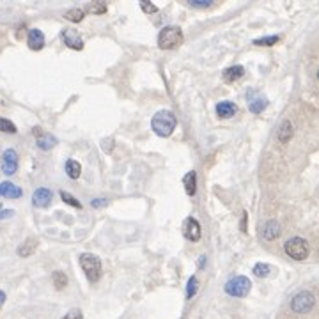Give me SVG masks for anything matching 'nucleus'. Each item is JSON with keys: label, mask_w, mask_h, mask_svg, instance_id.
Masks as SVG:
<instances>
[{"label": "nucleus", "mask_w": 319, "mask_h": 319, "mask_svg": "<svg viewBox=\"0 0 319 319\" xmlns=\"http://www.w3.org/2000/svg\"><path fill=\"white\" fill-rule=\"evenodd\" d=\"M62 319H84V314H82L80 308H73V310H69Z\"/></svg>", "instance_id": "2f4dec72"}, {"label": "nucleus", "mask_w": 319, "mask_h": 319, "mask_svg": "<svg viewBox=\"0 0 319 319\" xmlns=\"http://www.w3.org/2000/svg\"><path fill=\"white\" fill-rule=\"evenodd\" d=\"M27 44H29L30 50L39 51L44 48V34L39 29H30L29 36H27Z\"/></svg>", "instance_id": "f8f14e48"}, {"label": "nucleus", "mask_w": 319, "mask_h": 319, "mask_svg": "<svg viewBox=\"0 0 319 319\" xmlns=\"http://www.w3.org/2000/svg\"><path fill=\"white\" fill-rule=\"evenodd\" d=\"M284 252L291 259H294V261H305L308 257V254H310V248H308L307 239L296 236V238L287 239L286 243H284Z\"/></svg>", "instance_id": "39448f33"}, {"label": "nucleus", "mask_w": 319, "mask_h": 319, "mask_svg": "<svg viewBox=\"0 0 319 319\" xmlns=\"http://www.w3.org/2000/svg\"><path fill=\"white\" fill-rule=\"evenodd\" d=\"M87 9L92 13V15H105L109 8H107L105 2H92V4H89Z\"/></svg>", "instance_id": "c85d7f7f"}, {"label": "nucleus", "mask_w": 319, "mask_h": 319, "mask_svg": "<svg viewBox=\"0 0 319 319\" xmlns=\"http://www.w3.org/2000/svg\"><path fill=\"white\" fill-rule=\"evenodd\" d=\"M140 9L145 13V15H151V13H158V8H156L154 4H149V2H145V0H142V2H140Z\"/></svg>", "instance_id": "7c9ffc66"}, {"label": "nucleus", "mask_w": 319, "mask_h": 319, "mask_svg": "<svg viewBox=\"0 0 319 319\" xmlns=\"http://www.w3.org/2000/svg\"><path fill=\"white\" fill-rule=\"evenodd\" d=\"M51 197H54L51 190L37 188L36 192L32 193V204L36 207H48V206H50V202H51Z\"/></svg>", "instance_id": "9b49d317"}, {"label": "nucleus", "mask_w": 319, "mask_h": 319, "mask_svg": "<svg viewBox=\"0 0 319 319\" xmlns=\"http://www.w3.org/2000/svg\"><path fill=\"white\" fill-rule=\"evenodd\" d=\"M51 280H54V286H55V289H57V291H62L66 286H68V277H66L64 272H54Z\"/></svg>", "instance_id": "5701e85b"}, {"label": "nucleus", "mask_w": 319, "mask_h": 319, "mask_svg": "<svg viewBox=\"0 0 319 319\" xmlns=\"http://www.w3.org/2000/svg\"><path fill=\"white\" fill-rule=\"evenodd\" d=\"M236 112H238V107L232 101H220L217 105V114L222 119H231V117L236 116Z\"/></svg>", "instance_id": "f3484780"}, {"label": "nucleus", "mask_w": 319, "mask_h": 319, "mask_svg": "<svg viewBox=\"0 0 319 319\" xmlns=\"http://www.w3.org/2000/svg\"><path fill=\"white\" fill-rule=\"evenodd\" d=\"M252 272H254V275L259 277V279H266V277H270V273H272V266H270L268 262H257Z\"/></svg>", "instance_id": "b1692460"}, {"label": "nucleus", "mask_w": 319, "mask_h": 319, "mask_svg": "<svg viewBox=\"0 0 319 319\" xmlns=\"http://www.w3.org/2000/svg\"><path fill=\"white\" fill-rule=\"evenodd\" d=\"M247 220H248V213H247V211H243V215H241V224H239V229H241V232H245V234H247Z\"/></svg>", "instance_id": "473e14b6"}, {"label": "nucleus", "mask_w": 319, "mask_h": 319, "mask_svg": "<svg viewBox=\"0 0 319 319\" xmlns=\"http://www.w3.org/2000/svg\"><path fill=\"white\" fill-rule=\"evenodd\" d=\"M23 195V190L20 186H16L11 181L0 183V197H6V199H20Z\"/></svg>", "instance_id": "4468645a"}, {"label": "nucleus", "mask_w": 319, "mask_h": 319, "mask_svg": "<svg viewBox=\"0 0 319 319\" xmlns=\"http://www.w3.org/2000/svg\"><path fill=\"white\" fill-rule=\"evenodd\" d=\"M294 135V126L293 123H291L289 119L282 121V124H280L279 131H277V140L280 142V144H287V142L293 138Z\"/></svg>", "instance_id": "2eb2a0df"}, {"label": "nucleus", "mask_w": 319, "mask_h": 319, "mask_svg": "<svg viewBox=\"0 0 319 319\" xmlns=\"http://www.w3.org/2000/svg\"><path fill=\"white\" fill-rule=\"evenodd\" d=\"M280 41L279 36H266V37H259V39H254L255 46H275Z\"/></svg>", "instance_id": "393cba45"}, {"label": "nucleus", "mask_w": 319, "mask_h": 319, "mask_svg": "<svg viewBox=\"0 0 319 319\" xmlns=\"http://www.w3.org/2000/svg\"><path fill=\"white\" fill-rule=\"evenodd\" d=\"M80 266H82V270H84L85 277H87V280L91 284H96L99 279H101V259L98 257V255L94 254H87V252H84V254H80Z\"/></svg>", "instance_id": "7ed1b4c3"}, {"label": "nucleus", "mask_w": 319, "mask_h": 319, "mask_svg": "<svg viewBox=\"0 0 319 319\" xmlns=\"http://www.w3.org/2000/svg\"><path fill=\"white\" fill-rule=\"evenodd\" d=\"M18 171V152L15 149H6L2 154V172L6 176H13Z\"/></svg>", "instance_id": "6e6552de"}, {"label": "nucleus", "mask_w": 319, "mask_h": 319, "mask_svg": "<svg viewBox=\"0 0 319 319\" xmlns=\"http://www.w3.org/2000/svg\"><path fill=\"white\" fill-rule=\"evenodd\" d=\"M183 236H185L188 241H192V243L199 241L200 236H202V229H200V224L197 218L188 217L183 222Z\"/></svg>", "instance_id": "0eeeda50"}, {"label": "nucleus", "mask_w": 319, "mask_h": 319, "mask_svg": "<svg viewBox=\"0 0 319 319\" xmlns=\"http://www.w3.org/2000/svg\"><path fill=\"white\" fill-rule=\"evenodd\" d=\"M266 107H268V99L266 98H255L248 103V110L252 114H261L262 110H266Z\"/></svg>", "instance_id": "4be33fe9"}, {"label": "nucleus", "mask_w": 319, "mask_h": 319, "mask_svg": "<svg viewBox=\"0 0 319 319\" xmlns=\"http://www.w3.org/2000/svg\"><path fill=\"white\" fill-rule=\"evenodd\" d=\"M62 41L71 50H84V39L75 29H64L62 30Z\"/></svg>", "instance_id": "9d476101"}, {"label": "nucleus", "mask_w": 319, "mask_h": 319, "mask_svg": "<svg viewBox=\"0 0 319 319\" xmlns=\"http://www.w3.org/2000/svg\"><path fill=\"white\" fill-rule=\"evenodd\" d=\"M183 186H185V192L188 193L190 197H193L197 193V172L190 171L185 174L183 178Z\"/></svg>", "instance_id": "6ab92c4d"}, {"label": "nucleus", "mask_w": 319, "mask_h": 319, "mask_svg": "<svg viewBox=\"0 0 319 319\" xmlns=\"http://www.w3.org/2000/svg\"><path fill=\"white\" fill-rule=\"evenodd\" d=\"M188 4L197 9H207L213 6V0H188Z\"/></svg>", "instance_id": "c756f323"}, {"label": "nucleus", "mask_w": 319, "mask_h": 319, "mask_svg": "<svg viewBox=\"0 0 319 319\" xmlns=\"http://www.w3.org/2000/svg\"><path fill=\"white\" fill-rule=\"evenodd\" d=\"M66 174L69 179H78L82 174V165L76 162V160H68L66 162Z\"/></svg>", "instance_id": "aec40b11"}, {"label": "nucleus", "mask_w": 319, "mask_h": 319, "mask_svg": "<svg viewBox=\"0 0 319 319\" xmlns=\"http://www.w3.org/2000/svg\"><path fill=\"white\" fill-rule=\"evenodd\" d=\"M32 133H34V137L37 138V147L43 149V151H48V149H51V147L57 145V138H55L54 135L46 133L43 128L36 126L32 130Z\"/></svg>", "instance_id": "1a4fd4ad"}, {"label": "nucleus", "mask_w": 319, "mask_h": 319, "mask_svg": "<svg viewBox=\"0 0 319 319\" xmlns=\"http://www.w3.org/2000/svg\"><path fill=\"white\" fill-rule=\"evenodd\" d=\"M37 247H39V239L34 238V236H30V238H27L25 241H23L22 245L18 247V250H16V254L20 255V257H30V255L34 254V252L37 250Z\"/></svg>", "instance_id": "ddd939ff"}, {"label": "nucleus", "mask_w": 319, "mask_h": 319, "mask_svg": "<svg viewBox=\"0 0 319 319\" xmlns=\"http://www.w3.org/2000/svg\"><path fill=\"white\" fill-rule=\"evenodd\" d=\"M315 298L310 291H300L298 294H294V298L291 300V310L296 314H307L314 308Z\"/></svg>", "instance_id": "423d86ee"}, {"label": "nucleus", "mask_w": 319, "mask_h": 319, "mask_svg": "<svg viewBox=\"0 0 319 319\" xmlns=\"http://www.w3.org/2000/svg\"><path fill=\"white\" fill-rule=\"evenodd\" d=\"M206 264V255H200V259H199V266L202 268V266Z\"/></svg>", "instance_id": "e433bc0d"}, {"label": "nucleus", "mask_w": 319, "mask_h": 319, "mask_svg": "<svg viewBox=\"0 0 319 319\" xmlns=\"http://www.w3.org/2000/svg\"><path fill=\"white\" fill-rule=\"evenodd\" d=\"M245 75V68L243 66H231V68L224 69V73H222V78H224L225 84H234V82H238L241 76Z\"/></svg>", "instance_id": "dca6fc26"}, {"label": "nucleus", "mask_w": 319, "mask_h": 319, "mask_svg": "<svg viewBox=\"0 0 319 319\" xmlns=\"http://www.w3.org/2000/svg\"><path fill=\"white\" fill-rule=\"evenodd\" d=\"M4 301H6V293L2 289H0V307L4 305Z\"/></svg>", "instance_id": "c9c22d12"}, {"label": "nucleus", "mask_w": 319, "mask_h": 319, "mask_svg": "<svg viewBox=\"0 0 319 319\" xmlns=\"http://www.w3.org/2000/svg\"><path fill=\"white\" fill-rule=\"evenodd\" d=\"M225 293L232 298H245L252 289V282L248 277L245 275H236L232 279H229L224 286Z\"/></svg>", "instance_id": "20e7f679"}, {"label": "nucleus", "mask_w": 319, "mask_h": 319, "mask_svg": "<svg viewBox=\"0 0 319 319\" xmlns=\"http://www.w3.org/2000/svg\"><path fill=\"white\" fill-rule=\"evenodd\" d=\"M15 217V209H4L0 211V220H4V218H11Z\"/></svg>", "instance_id": "f704fd0d"}, {"label": "nucleus", "mask_w": 319, "mask_h": 319, "mask_svg": "<svg viewBox=\"0 0 319 319\" xmlns=\"http://www.w3.org/2000/svg\"><path fill=\"white\" fill-rule=\"evenodd\" d=\"M0 211H2V204H0Z\"/></svg>", "instance_id": "4c0bfd02"}, {"label": "nucleus", "mask_w": 319, "mask_h": 319, "mask_svg": "<svg viewBox=\"0 0 319 319\" xmlns=\"http://www.w3.org/2000/svg\"><path fill=\"white\" fill-rule=\"evenodd\" d=\"M84 16H85V13L78 8H73L64 13V20H68V22H71V23H80L82 20H84Z\"/></svg>", "instance_id": "412c9836"}, {"label": "nucleus", "mask_w": 319, "mask_h": 319, "mask_svg": "<svg viewBox=\"0 0 319 319\" xmlns=\"http://www.w3.org/2000/svg\"><path fill=\"white\" fill-rule=\"evenodd\" d=\"M280 236V224L277 220H270L266 222L264 229H262V238L266 239V241H273V239H277Z\"/></svg>", "instance_id": "a211bd4d"}, {"label": "nucleus", "mask_w": 319, "mask_h": 319, "mask_svg": "<svg viewBox=\"0 0 319 319\" xmlns=\"http://www.w3.org/2000/svg\"><path fill=\"white\" fill-rule=\"evenodd\" d=\"M176 124H178V119H176L174 112L171 110H160V112L154 114L151 121V128L158 137H171L176 130Z\"/></svg>", "instance_id": "f257e3e1"}, {"label": "nucleus", "mask_w": 319, "mask_h": 319, "mask_svg": "<svg viewBox=\"0 0 319 319\" xmlns=\"http://www.w3.org/2000/svg\"><path fill=\"white\" fill-rule=\"evenodd\" d=\"M61 199L64 200L66 204H69V206L78 207V209H82V202H80L78 199H75V197H73L69 192H64V190H61Z\"/></svg>", "instance_id": "cd10ccee"}, {"label": "nucleus", "mask_w": 319, "mask_h": 319, "mask_svg": "<svg viewBox=\"0 0 319 319\" xmlns=\"http://www.w3.org/2000/svg\"><path fill=\"white\" fill-rule=\"evenodd\" d=\"M0 131H2V133L15 135L18 130H16V124L15 123H11L9 119H4V117H0Z\"/></svg>", "instance_id": "bb28decb"}, {"label": "nucleus", "mask_w": 319, "mask_h": 319, "mask_svg": "<svg viewBox=\"0 0 319 319\" xmlns=\"http://www.w3.org/2000/svg\"><path fill=\"white\" fill-rule=\"evenodd\" d=\"M183 41H185L183 30L174 25L164 27L158 34V46L162 50H174V48L181 46Z\"/></svg>", "instance_id": "f03ea898"}, {"label": "nucleus", "mask_w": 319, "mask_h": 319, "mask_svg": "<svg viewBox=\"0 0 319 319\" xmlns=\"http://www.w3.org/2000/svg\"><path fill=\"white\" fill-rule=\"evenodd\" d=\"M91 206L96 207V209H99V207H105L107 206V199H92Z\"/></svg>", "instance_id": "72a5a7b5"}, {"label": "nucleus", "mask_w": 319, "mask_h": 319, "mask_svg": "<svg viewBox=\"0 0 319 319\" xmlns=\"http://www.w3.org/2000/svg\"><path fill=\"white\" fill-rule=\"evenodd\" d=\"M197 289H199V280H197L195 275H192L188 280V286H186V298L192 300V298L197 294Z\"/></svg>", "instance_id": "a878e982"}]
</instances>
